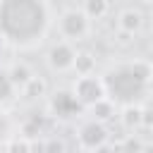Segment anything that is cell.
<instances>
[{
  "instance_id": "obj_16",
  "label": "cell",
  "mask_w": 153,
  "mask_h": 153,
  "mask_svg": "<svg viewBox=\"0 0 153 153\" xmlns=\"http://www.w3.org/2000/svg\"><path fill=\"white\" fill-rule=\"evenodd\" d=\"M12 93H14V84L10 81L7 72H2V69H0V103L10 100V98H12Z\"/></svg>"
},
{
  "instance_id": "obj_8",
  "label": "cell",
  "mask_w": 153,
  "mask_h": 153,
  "mask_svg": "<svg viewBox=\"0 0 153 153\" xmlns=\"http://www.w3.org/2000/svg\"><path fill=\"white\" fill-rule=\"evenodd\" d=\"M117 26H120L122 33L134 36V33H139L141 26H143V14H141L139 10H134V7H127V10L120 12V17H117Z\"/></svg>"
},
{
  "instance_id": "obj_4",
  "label": "cell",
  "mask_w": 153,
  "mask_h": 153,
  "mask_svg": "<svg viewBox=\"0 0 153 153\" xmlns=\"http://www.w3.org/2000/svg\"><path fill=\"white\" fill-rule=\"evenodd\" d=\"M72 91H74V96L79 98V103H81L84 108H91V105H96L98 100L108 98V96H105L103 79H100V76H96V74L76 76V81H74Z\"/></svg>"
},
{
  "instance_id": "obj_7",
  "label": "cell",
  "mask_w": 153,
  "mask_h": 153,
  "mask_svg": "<svg viewBox=\"0 0 153 153\" xmlns=\"http://www.w3.org/2000/svg\"><path fill=\"white\" fill-rule=\"evenodd\" d=\"M74 60H76V50L72 48L69 41H60L48 50V67L53 72H69L74 69Z\"/></svg>"
},
{
  "instance_id": "obj_12",
  "label": "cell",
  "mask_w": 153,
  "mask_h": 153,
  "mask_svg": "<svg viewBox=\"0 0 153 153\" xmlns=\"http://www.w3.org/2000/svg\"><path fill=\"white\" fill-rule=\"evenodd\" d=\"M88 112L93 115V120L105 122V120H110V117L115 115V103H112L110 98H103V100H98L96 105H91V108H88Z\"/></svg>"
},
{
  "instance_id": "obj_2",
  "label": "cell",
  "mask_w": 153,
  "mask_h": 153,
  "mask_svg": "<svg viewBox=\"0 0 153 153\" xmlns=\"http://www.w3.org/2000/svg\"><path fill=\"white\" fill-rule=\"evenodd\" d=\"M105 86V96L115 105H139L153 84V65L146 60L117 62L105 69L100 76Z\"/></svg>"
},
{
  "instance_id": "obj_13",
  "label": "cell",
  "mask_w": 153,
  "mask_h": 153,
  "mask_svg": "<svg viewBox=\"0 0 153 153\" xmlns=\"http://www.w3.org/2000/svg\"><path fill=\"white\" fill-rule=\"evenodd\" d=\"M110 10L108 0H84V12L88 14V19H103Z\"/></svg>"
},
{
  "instance_id": "obj_18",
  "label": "cell",
  "mask_w": 153,
  "mask_h": 153,
  "mask_svg": "<svg viewBox=\"0 0 153 153\" xmlns=\"http://www.w3.org/2000/svg\"><path fill=\"white\" fill-rule=\"evenodd\" d=\"M122 146L127 148V153H141V151H143V146H141L139 141H134V139H124Z\"/></svg>"
},
{
  "instance_id": "obj_20",
  "label": "cell",
  "mask_w": 153,
  "mask_h": 153,
  "mask_svg": "<svg viewBox=\"0 0 153 153\" xmlns=\"http://www.w3.org/2000/svg\"><path fill=\"white\" fill-rule=\"evenodd\" d=\"M143 127H153V110H143Z\"/></svg>"
},
{
  "instance_id": "obj_5",
  "label": "cell",
  "mask_w": 153,
  "mask_h": 153,
  "mask_svg": "<svg viewBox=\"0 0 153 153\" xmlns=\"http://www.w3.org/2000/svg\"><path fill=\"white\" fill-rule=\"evenodd\" d=\"M48 110H50L55 117H60V120H69V117H76V115L84 110V105L79 103V98L74 96L72 88H60V91H55V93L50 96Z\"/></svg>"
},
{
  "instance_id": "obj_3",
  "label": "cell",
  "mask_w": 153,
  "mask_h": 153,
  "mask_svg": "<svg viewBox=\"0 0 153 153\" xmlns=\"http://www.w3.org/2000/svg\"><path fill=\"white\" fill-rule=\"evenodd\" d=\"M57 29H60V36L69 43L74 41H81L88 36L91 31V19L84 10H65L57 19Z\"/></svg>"
},
{
  "instance_id": "obj_9",
  "label": "cell",
  "mask_w": 153,
  "mask_h": 153,
  "mask_svg": "<svg viewBox=\"0 0 153 153\" xmlns=\"http://www.w3.org/2000/svg\"><path fill=\"white\" fill-rule=\"evenodd\" d=\"M7 76H10V81L14 84V88H24V86L36 76V74H33L24 62H14V65L7 69Z\"/></svg>"
},
{
  "instance_id": "obj_6",
  "label": "cell",
  "mask_w": 153,
  "mask_h": 153,
  "mask_svg": "<svg viewBox=\"0 0 153 153\" xmlns=\"http://www.w3.org/2000/svg\"><path fill=\"white\" fill-rule=\"evenodd\" d=\"M76 139H79V146H81V148L96 151V148H100V146L108 143V129H105L103 122H98V120L91 117V120H86V122L79 127Z\"/></svg>"
},
{
  "instance_id": "obj_15",
  "label": "cell",
  "mask_w": 153,
  "mask_h": 153,
  "mask_svg": "<svg viewBox=\"0 0 153 153\" xmlns=\"http://www.w3.org/2000/svg\"><path fill=\"white\" fill-rule=\"evenodd\" d=\"M7 153H33V146L26 136H19V139H12L7 143Z\"/></svg>"
},
{
  "instance_id": "obj_10",
  "label": "cell",
  "mask_w": 153,
  "mask_h": 153,
  "mask_svg": "<svg viewBox=\"0 0 153 153\" xmlns=\"http://www.w3.org/2000/svg\"><path fill=\"white\" fill-rule=\"evenodd\" d=\"M120 117H122V124L129 127V129L143 127V108L141 105H124Z\"/></svg>"
},
{
  "instance_id": "obj_22",
  "label": "cell",
  "mask_w": 153,
  "mask_h": 153,
  "mask_svg": "<svg viewBox=\"0 0 153 153\" xmlns=\"http://www.w3.org/2000/svg\"><path fill=\"white\" fill-rule=\"evenodd\" d=\"M112 153H127V148L122 143H117V146H112Z\"/></svg>"
},
{
  "instance_id": "obj_21",
  "label": "cell",
  "mask_w": 153,
  "mask_h": 153,
  "mask_svg": "<svg viewBox=\"0 0 153 153\" xmlns=\"http://www.w3.org/2000/svg\"><path fill=\"white\" fill-rule=\"evenodd\" d=\"M93 153H112V146H100V148H96Z\"/></svg>"
},
{
  "instance_id": "obj_14",
  "label": "cell",
  "mask_w": 153,
  "mask_h": 153,
  "mask_svg": "<svg viewBox=\"0 0 153 153\" xmlns=\"http://www.w3.org/2000/svg\"><path fill=\"white\" fill-rule=\"evenodd\" d=\"M22 91H24V96H29V98H38V96H45V93H48V84H45L41 76H33Z\"/></svg>"
},
{
  "instance_id": "obj_17",
  "label": "cell",
  "mask_w": 153,
  "mask_h": 153,
  "mask_svg": "<svg viewBox=\"0 0 153 153\" xmlns=\"http://www.w3.org/2000/svg\"><path fill=\"white\" fill-rule=\"evenodd\" d=\"M43 153H65V141L62 139H48Z\"/></svg>"
},
{
  "instance_id": "obj_1",
  "label": "cell",
  "mask_w": 153,
  "mask_h": 153,
  "mask_svg": "<svg viewBox=\"0 0 153 153\" xmlns=\"http://www.w3.org/2000/svg\"><path fill=\"white\" fill-rule=\"evenodd\" d=\"M50 29L45 0H0V33L12 45H36Z\"/></svg>"
},
{
  "instance_id": "obj_11",
  "label": "cell",
  "mask_w": 153,
  "mask_h": 153,
  "mask_svg": "<svg viewBox=\"0 0 153 153\" xmlns=\"http://www.w3.org/2000/svg\"><path fill=\"white\" fill-rule=\"evenodd\" d=\"M74 72L76 76H86V74H93L96 72V57L86 50L76 53V60H74Z\"/></svg>"
},
{
  "instance_id": "obj_19",
  "label": "cell",
  "mask_w": 153,
  "mask_h": 153,
  "mask_svg": "<svg viewBox=\"0 0 153 153\" xmlns=\"http://www.w3.org/2000/svg\"><path fill=\"white\" fill-rule=\"evenodd\" d=\"M7 134V115H5V110L0 108V139Z\"/></svg>"
}]
</instances>
